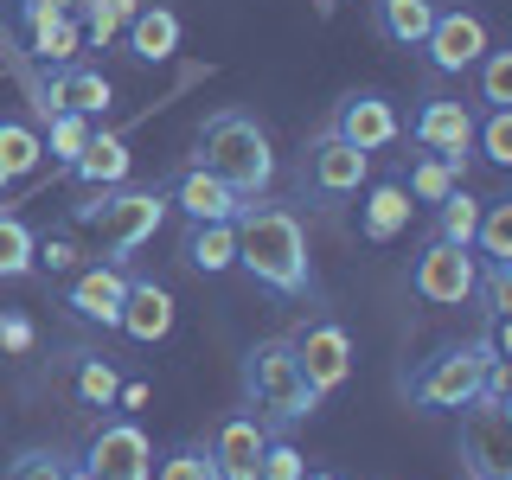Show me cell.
Listing matches in <instances>:
<instances>
[{
	"label": "cell",
	"instance_id": "obj_1",
	"mask_svg": "<svg viewBox=\"0 0 512 480\" xmlns=\"http://www.w3.org/2000/svg\"><path fill=\"white\" fill-rule=\"evenodd\" d=\"M237 224V269L276 301H320V276H314V256H308V231H301L295 205L282 199H244Z\"/></svg>",
	"mask_w": 512,
	"mask_h": 480
},
{
	"label": "cell",
	"instance_id": "obj_2",
	"mask_svg": "<svg viewBox=\"0 0 512 480\" xmlns=\"http://www.w3.org/2000/svg\"><path fill=\"white\" fill-rule=\"evenodd\" d=\"M192 160L212 167L237 199H263L276 186V148H269V128L244 116V109H218V116L199 122L192 135Z\"/></svg>",
	"mask_w": 512,
	"mask_h": 480
},
{
	"label": "cell",
	"instance_id": "obj_3",
	"mask_svg": "<svg viewBox=\"0 0 512 480\" xmlns=\"http://www.w3.org/2000/svg\"><path fill=\"white\" fill-rule=\"evenodd\" d=\"M237 378H244V404L256 423H308L320 410L314 384L301 378V359H295V340H256L244 352V365H237Z\"/></svg>",
	"mask_w": 512,
	"mask_h": 480
},
{
	"label": "cell",
	"instance_id": "obj_4",
	"mask_svg": "<svg viewBox=\"0 0 512 480\" xmlns=\"http://www.w3.org/2000/svg\"><path fill=\"white\" fill-rule=\"evenodd\" d=\"M167 186H109V192H84L71 205V224H90L103 237L109 263H128L141 244H154V231L167 224Z\"/></svg>",
	"mask_w": 512,
	"mask_h": 480
},
{
	"label": "cell",
	"instance_id": "obj_5",
	"mask_svg": "<svg viewBox=\"0 0 512 480\" xmlns=\"http://www.w3.org/2000/svg\"><path fill=\"white\" fill-rule=\"evenodd\" d=\"M500 359V352L487 346V333L480 340H461V346H442L436 359H423L410 372V404L416 410H468L474 404V391H480V372Z\"/></svg>",
	"mask_w": 512,
	"mask_h": 480
},
{
	"label": "cell",
	"instance_id": "obj_6",
	"mask_svg": "<svg viewBox=\"0 0 512 480\" xmlns=\"http://www.w3.org/2000/svg\"><path fill=\"white\" fill-rule=\"evenodd\" d=\"M474 282H480V256L461 250V244L423 237V250L410 256V288H416V301H429V308H468Z\"/></svg>",
	"mask_w": 512,
	"mask_h": 480
},
{
	"label": "cell",
	"instance_id": "obj_7",
	"mask_svg": "<svg viewBox=\"0 0 512 480\" xmlns=\"http://www.w3.org/2000/svg\"><path fill=\"white\" fill-rule=\"evenodd\" d=\"M77 461H84L96 480H148L154 474V442L135 416H103Z\"/></svg>",
	"mask_w": 512,
	"mask_h": 480
},
{
	"label": "cell",
	"instance_id": "obj_8",
	"mask_svg": "<svg viewBox=\"0 0 512 480\" xmlns=\"http://www.w3.org/2000/svg\"><path fill=\"white\" fill-rule=\"evenodd\" d=\"M487 45H493V32H487L480 13H468V7H436V26H429V39L416 45V52L429 58V71H436V77H468Z\"/></svg>",
	"mask_w": 512,
	"mask_h": 480
},
{
	"label": "cell",
	"instance_id": "obj_9",
	"mask_svg": "<svg viewBox=\"0 0 512 480\" xmlns=\"http://www.w3.org/2000/svg\"><path fill=\"white\" fill-rule=\"evenodd\" d=\"M365 180H372V154H359L352 141L327 135V128L301 154V192H314V199H352Z\"/></svg>",
	"mask_w": 512,
	"mask_h": 480
},
{
	"label": "cell",
	"instance_id": "obj_10",
	"mask_svg": "<svg viewBox=\"0 0 512 480\" xmlns=\"http://www.w3.org/2000/svg\"><path fill=\"white\" fill-rule=\"evenodd\" d=\"M410 141L423 154H442L468 173V154H474V109L455 103V96H423L410 116Z\"/></svg>",
	"mask_w": 512,
	"mask_h": 480
},
{
	"label": "cell",
	"instance_id": "obj_11",
	"mask_svg": "<svg viewBox=\"0 0 512 480\" xmlns=\"http://www.w3.org/2000/svg\"><path fill=\"white\" fill-rule=\"evenodd\" d=\"M327 135L352 141L359 154H378V148H391V141L404 135V122H397V103L384 90H346L340 103H333Z\"/></svg>",
	"mask_w": 512,
	"mask_h": 480
},
{
	"label": "cell",
	"instance_id": "obj_12",
	"mask_svg": "<svg viewBox=\"0 0 512 480\" xmlns=\"http://www.w3.org/2000/svg\"><path fill=\"white\" fill-rule=\"evenodd\" d=\"M295 359H301V378L314 384V397H327L352 378V333L333 314H320L295 333Z\"/></svg>",
	"mask_w": 512,
	"mask_h": 480
},
{
	"label": "cell",
	"instance_id": "obj_13",
	"mask_svg": "<svg viewBox=\"0 0 512 480\" xmlns=\"http://www.w3.org/2000/svg\"><path fill=\"white\" fill-rule=\"evenodd\" d=\"M109 103H116V84L103 71H90V64H52L39 77V116H90L96 122Z\"/></svg>",
	"mask_w": 512,
	"mask_h": 480
},
{
	"label": "cell",
	"instance_id": "obj_14",
	"mask_svg": "<svg viewBox=\"0 0 512 480\" xmlns=\"http://www.w3.org/2000/svg\"><path fill=\"white\" fill-rule=\"evenodd\" d=\"M167 205H173L186 224H231L237 212H244V199H237V192L224 186L212 167H199V160H192V167H180V173L167 180Z\"/></svg>",
	"mask_w": 512,
	"mask_h": 480
},
{
	"label": "cell",
	"instance_id": "obj_15",
	"mask_svg": "<svg viewBox=\"0 0 512 480\" xmlns=\"http://www.w3.org/2000/svg\"><path fill=\"white\" fill-rule=\"evenodd\" d=\"M122 295H128V269L122 263H90L64 282V308L90 327H116L122 320Z\"/></svg>",
	"mask_w": 512,
	"mask_h": 480
},
{
	"label": "cell",
	"instance_id": "obj_16",
	"mask_svg": "<svg viewBox=\"0 0 512 480\" xmlns=\"http://www.w3.org/2000/svg\"><path fill=\"white\" fill-rule=\"evenodd\" d=\"M212 468L218 480H256V468H263V448H269V429L256 423L250 410H231L224 423L212 429Z\"/></svg>",
	"mask_w": 512,
	"mask_h": 480
},
{
	"label": "cell",
	"instance_id": "obj_17",
	"mask_svg": "<svg viewBox=\"0 0 512 480\" xmlns=\"http://www.w3.org/2000/svg\"><path fill=\"white\" fill-rule=\"evenodd\" d=\"M20 32H26V45H32L39 64H77V52H84L77 13H58V7H45V0H20Z\"/></svg>",
	"mask_w": 512,
	"mask_h": 480
},
{
	"label": "cell",
	"instance_id": "obj_18",
	"mask_svg": "<svg viewBox=\"0 0 512 480\" xmlns=\"http://www.w3.org/2000/svg\"><path fill=\"white\" fill-rule=\"evenodd\" d=\"M122 39H128V58L135 64H167L180 52V13H173L167 0H141V7L128 13Z\"/></svg>",
	"mask_w": 512,
	"mask_h": 480
},
{
	"label": "cell",
	"instance_id": "obj_19",
	"mask_svg": "<svg viewBox=\"0 0 512 480\" xmlns=\"http://www.w3.org/2000/svg\"><path fill=\"white\" fill-rule=\"evenodd\" d=\"M128 173H135V148H128V135H116V128H96L90 148L77 154L71 180H77V192H109V186H128Z\"/></svg>",
	"mask_w": 512,
	"mask_h": 480
},
{
	"label": "cell",
	"instance_id": "obj_20",
	"mask_svg": "<svg viewBox=\"0 0 512 480\" xmlns=\"http://www.w3.org/2000/svg\"><path fill=\"white\" fill-rule=\"evenodd\" d=\"M116 327L135 346H160L173 333V295L160 282H148V276H141V282L128 276V295H122V320H116Z\"/></svg>",
	"mask_w": 512,
	"mask_h": 480
},
{
	"label": "cell",
	"instance_id": "obj_21",
	"mask_svg": "<svg viewBox=\"0 0 512 480\" xmlns=\"http://www.w3.org/2000/svg\"><path fill=\"white\" fill-rule=\"evenodd\" d=\"M359 192H365V199H359V237H365V244H391V237L410 224L404 180H365Z\"/></svg>",
	"mask_w": 512,
	"mask_h": 480
},
{
	"label": "cell",
	"instance_id": "obj_22",
	"mask_svg": "<svg viewBox=\"0 0 512 480\" xmlns=\"http://www.w3.org/2000/svg\"><path fill=\"white\" fill-rule=\"evenodd\" d=\"M180 263L192 276H224V269H237V224H186Z\"/></svg>",
	"mask_w": 512,
	"mask_h": 480
},
{
	"label": "cell",
	"instance_id": "obj_23",
	"mask_svg": "<svg viewBox=\"0 0 512 480\" xmlns=\"http://www.w3.org/2000/svg\"><path fill=\"white\" fill-rule=\"evenodd\" d=\"M429 26H436V0H372V32L384 45L416 52L429 39Z\"/></svg>",
	"mask_w": 512,
	"mask_h": 480
},
{
	"label": "cell",
	"instance_id": "obj_24",
	"mask_svg": "<svg viewBox=\"0 0 512 480\" xmlns=\"http://www.w3.org/2000/svg\"><path fill=\"white\" fill-rule=\"evenodd\" d=\"M39 160H45L39 128H32L26 116H0V192L32 180V173H39Z\"/></svg>",
	"mask_w": 512,
	"mask_h": 480
},
{
	"label": "cell",
	"instance_id": "obj_25",
	"mask_svg": "<svg viewBox=\"0 0 512 480\" xmlns=\"http://www.w3.org/2000/svg\"><path fill=\"white\" fill-rule=\"evenodd\" d=\"M474 256H480V263H512V192H493V199H480Z\"/></svg>",
	"mask_w": 512,
	"mask_h": 480
},
{
	"label": "cell",
	"instance_id": "obj_26",
	"mask_svg": "<svg viewBox=\"0 0 512 480\" xmlns=\"http://www.w3.org/2000/svg\"><path fill=\"white\" fill-rule=\"evenodd\" d=\"M116 391H122V378L109 359H96V352H77L71 359V397L84 410H116Z\"/></svg>",
	"mask_w": 512,
	"mask_h": 480
},
{
	"label": "cell",
	"instance_id": "obj_27",
	"mask_svg": "<svg viewBox=\"0 0 512 480\" xmlns=\"http://www.w3.org/2000/svg\"><path fill=\"white\" fill-rule=\"evenodd\" d=\"M461 180H468V173H461L455 160H442V154H416V160H410V173H404V192H410V205H442Z\"/></svg>",
	"mask_w": 512,
	"mask_h": 480
},
{
	"label": "cell",
	"instance_id": "obj_28",
	"mask_svg": "<svg viewBox=\"0 0 512 480\" xmlns=\"http://www.w3.org/2000/svg\"><path fill=\"white\" fill-rule=\"evenodd\" d=\"M32 250H39V231L20 218V212H0V282H26L32 269Z\"/></svg>",
	"mask_w": 512,
	"mask_h": 480
},
{
	"label": "cell",
	"instance_id": "obj_29",
	"mask_svg": "<svg viewBox=\"0 0 512 480\" xmlns=\"http://www.w3.org/2000/svg\"><path fill=\"white\" fill-rule=\"evenodd\" d=\"M474 224H480V199L468 186H455L448 199L436 205V224H429V237H442V244H461V250H474Z\"/></svg>",
	"mask_w": 512,
	"mask_h": 480
},
{
	"label": "cell",
	"instance_id": "obj_30",
	"mask_svg": "<svg viewBox=\"0 0 512 480\" xmlns=\"http://www.w3.org/2000/svg\"><path fill=\"white\" fill-rule=\"evenodd\" d=\"M90 135H96V122H90V116H45V135H39V141H45V154H52L58 167L71 173V167H77V154L90 148Z\"/></svg>",
	"mask_w": 512,
	"mask_h": 480
},
{
	"label": "cell",
	"instance_id": "obj_31",
	"mask_svg": "<svg viewBox=\"0 0 512 480\" xmlns=\"http://www.w3.org/2000/svg\"><path fill=\"white\" fill-rule=\"evenodd\" d=\"M135 7H141V0H84V13H77V26H84V45H96V52H103V45H116Z\"/></svg>",
	"mask_w": 512,
	"mask_h": 480
},
{
	"label": "cell",
	"instance_id": "obj_32",
	"mask_svg": "<svg viewBox=\"0 0 512 480\" xmlns=\"http://www.w3.org/2000/svg\"><path fill=\"white\" fill-rule=\"evenodd\" d=\"M474 154L487 167H512V109H480L474 116Z\"/></svg>",
	"mask_w": 512,
	"mask_h": 480
},
{
	"label": "cell",
	"instance_id": "obj_33",
	"mask_svg": "<svg viewBox=\"0 0 512 480\" xmlns=\"http://www.w3.org/2000/svg\"><path fill=\"white\" fill-rule=\"evenodd\" d=\"M71 448H58V442H39V448H20V455L7 461V474L0 480H64L71 474Z\"/></svg>",
	"mask_w": 512,
	"mask_h": 480
},
{
	"label": "cell",
	"instance_id": "obj_34",
	"mask_svg": "<svg viewBox=\"0 0 512 480\" xmlns=\"http://www.w3.org/2000/svg\"><path fill=\"white\" fill-rule=\"evenodd\" d=\"M148 480H218L212 448H205V442H173L167 455H154V474Z\"/></svg>",
	"mask_w": 512,
	"mask_h": 480
},
{
	"label": "cell",
	"instance_id": "obj_35",
	"mask_svg": "<svg viewBox=\"0 0 512 480\" xmlns=\"http://www.w3.org/2000/svg\"><path fill=\"white\" fill-rule=\"evenodd\" d=\"M474 77H480V109H512V52L506 45H487Z\"/></svg>",
	"mask_w": 512,
	"mask_h": 480
},
{
	"label": "cell",
	"instance_id": "obj_36",
	"mask_svg": "<svg viewBox=\"0 0 512 480\" xmlns=\"http://www.w3.org/2000/svg\"><path fill=\"white\" fill-rule=\"evenodd\" d=\"M32 263H39L45 276H77V269H84V250H77L64 231H45L39 250H32Z\"/></svg>",
	"mask_w": 512,
	"mask_h": 480
},
{
	"label": "cell",
	"instance_id": "obj_37",
	"mask_svg": "<svg viewBox=\"0 0 512 480\" xmlns=\"http://www.w3.org/2000/svg\"><path fill=\"white\" fill-rule=\"evenodd\" d=\"M308 474V455H301L288 436H269V448H263V468H256V480H301Z\"/></svg>",
	"mask_w": 512,
	"mask_h": 480
},
{
	"label": "cell",
	"instance_id": "obj_38",
	"mask_svg": "<svg viewBox=\"0 0 512 480\" xmlns=\"http://www.w3.org/2000/svg\"><path fill=\"white\" fill-rule=\"evenodd\" d=\"M32 340H39V333H32L26 314H0V346L7 352H32Z\"/></svg>",
	"mask_w": 512,
	"mask_h": 480
},
{
	"label": "cell",
	"instance_id": "obj_39",
	"mask_svg": "<svg viewBox=\"0 0 512 480\" xmlns=\"http://www.w3.org/2000/svg\"><path fill=\"white\" fill-rule=\"evenodd\" d=\"M64 480H96V474L84 468V461H71V474H64Z\"/></svg>",
	"mask_w": 512,
	"mask_h": 480
},
{
	"label": "cell",
	"instance_id": "obj_40",
	"mask_svg": "<svg viewBox=\"0 0 512 480\" xmlns=\"http://www.w3.org/2000/svg\"><path fill=\"white\" fill-rule=\"evenodd\" d=\"M474 480H512V474H474Z\"/></svg>",
	"mask_w": 512,
	"mask_h": 480
},
{
	"label": "cell",
	"instance_id": "obj_41",
	"mask_svg": "<svg viewBox=\"0 0 512 480\" xmlns=\"http://www.w3.org/2000/svg\"><path fill=\"white\" fill-rule=\"evenodd\" d=\"M301 480H333V474H301Z\"/></svg>",
	"mask_w": 512,
	"mask_h": 480
}]
</instances>
